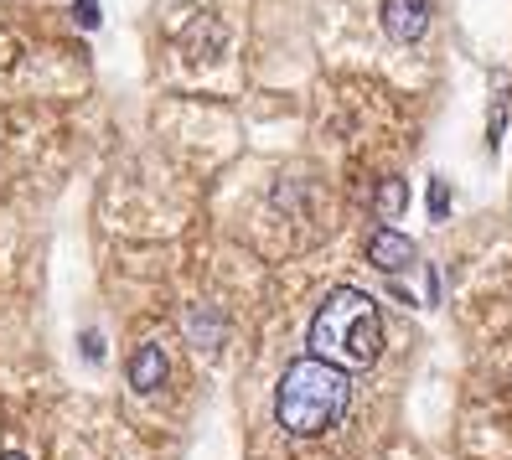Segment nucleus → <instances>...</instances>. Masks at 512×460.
Masks as SVG:
<instances>
[{"mask_svg":"<svg viewBox=\"0 0 512 460\" xmlns=\"http://www.w3.org/2000/svg\"><path fill=\"white\" fill-rule=\"evenodd\" d=\"M368 259H373L383 274H399V269L414 264V243H409L404 233H388V228H383V233L368 238Z\"/></svg>","mask_w":512,"mask_h":460,"instance_id":"nucleus-4","label":"nucleus"},{"mask_svg":"<svg viewBox=\"0 0 512 460\" xmlns=\"http://www.w3.org/2000/svg\"><path fill=\"white\" fill-rule=\"evenodd\" d=\"M0 460H26V455H0Z\"/></svg>","mask_w":512,"mask_h":460,"instance_id":"nucleus-9","label":"nucleus"},{"mask_svg":"<svg viewBox=\"0 0 512 460\" xmlns=\"http://www.w3.org/2000/svg\"><path fill=\"white\" fill-rule=\"evenodd\" d=\"M347 398H352V388H347L342 367H331L321 357H300L280 378L275 414L290 435H326V429L347 414Z\"/></svg>","mask_w":512,"mask_h":460,"instance_id":"nucleus-2","label":"nucleus"},{"mask_svg":"<svg viewBox=\"0 0 512 460\" xmlns=\"http://www.w3.org/2000/svg\"><path fill=\"white\" fill-rule=\"evenodd\" d=\"M311 352L331 367H368L383 352V321L378 305L363 290H331L311 321Z\"/></svg>","mask_w":512,"mask_h":460,"instance_id":"nucleus-1","label":"nucleus"},{"mask_svg":"<svg viewBox=\"0 0 512 460\" xmlns=\"http://www.w3.org/2000/svg\"><path fill=\"white\" fill-rule=\"evenodd\" d=\"M130 383H135L140 393L161 388V383H166V352H161V347H140V352L130 357Z\"/></svg>","mask_w":512,"mask_h":460,"instance_id":"nucleus-5","label":"nucleus"},{"mask_svg":"<svg viewBox=\"0 0 512 460\" xmlns=\"http://www.w3.org/2000/svg\"><path fill=\"white\" fill-rule=\"evenodd\" d=\"M378 207H383V212H399V207H404V181H388V187L378 192Z\"/></svg>","mask_w":512,"mask_h":460,"instance_id":"nucleus-6","label":"nucleus"},{"mask_svg":"<svg viewBox=\"0 0 512 460\" xmlns=\"http://www.w3.org/2000/svg\"><path fill=\"white\" fill-rule=\"evenodd\" d=\"M383 32L394 42H419L430 32V0H383Z\"/></svg>","mask_w":512,"mask_h":460,"instance_id":"nucleus-3","label":"nucleus"},{"mask_svg":"<svg viewBox=\"0 0 512 460\" xmlns=\"http://www.w3.org/2000/svg\"><path fill=\"white\" fill-rule=\"evenodd\" d=\"M83 352H88V357H104V342H99V336H94V331H88V336H83Z\"/></svg>","mask_w":512,"mask_h":460,"instance_id":"nucleus-8","label":"nucleus"},{"mask_svg":"<svg viewBox=\"0 0 512 460\" xmlns=\"http://www.w3.org/2000/svg\"><path fill=\"white\" fill-rule=\"evenodd\" d=\"M73 11H78V21H83V26H99V0H78Z\"/></svg>","mask_w":512,"mask_h":460,"instance_id":"nucleus-7","label":"nucleus"}]
</instances>
